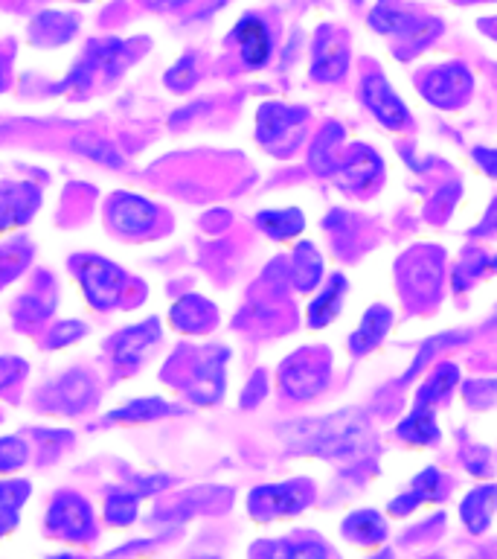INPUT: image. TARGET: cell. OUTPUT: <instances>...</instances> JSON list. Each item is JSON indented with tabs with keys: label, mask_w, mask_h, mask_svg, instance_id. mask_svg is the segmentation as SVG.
Wrapping results in <instances>:
<instances>
[{
	"label": "cell",
	"mask_w": 497,
	"mask_h": 559,
	"mask_svg": "<svg viewBox=\"0 0 497 559\" xmlns=\"http://www.w3.org/2000/svg\"><path fill=\"white\" fill-rule=\"evenodd\" d=\"M343 140V126L338 123H329L323 132L317 134L314 146L309 152V164L317 175H332L338 172V164H335V146Z\"/></svg>",
	"instance_id": "22"
},
{
	"label": "cell",
	"mask_w": 497,
	"mask_h": 559,
	"mask_svg": "<svg viewBox=\"0 0 497 559\" xmlns=\"http://www.w3.org/2000/svg\"><path fill=\"white\" fill-rule=\"evenodd\" d=\"M94 394V385H91V379L85 376V373H70V376H64L62 382L53 388V396H56V405L62 408V411H79L88 399Z\"/></svg>",
	"instance_id": "25"
},
{
	"label": "cell",
	"mask_w": 497,
	"mask_h": 559,
	"mask_svg": "<svg viewBox=\"0 0 497 559\" xmlns=\"http://www.w3.org/2000/svg\"><path fill=\"white\" fill-rule=\"evenodd\" d=\"M439 472L436 469H425L416 481H413V490L402 498H396L393 504H390V510L396 513V516H404V513H410L416 504H422V501H428V498H439Z\"/></svg>",
	"instance_id": "29"
},
{
	"label": "cell",
	"mask_w": 497,
	"mask_h": 559,
	"mask_svg": "<svg viewBox=\"0 0 497 559\" xmlns=\"http://www.w3.org/2000/svg\"><path fill=\"white\" fill-rule=\"evenodd\" d=\"M390 324H393V312H390L387 306H373V309H367V315H364L358 332L349 338L352 353H370L375 344L387 335Z\"/></svg>",
	"instance_id": "18"
},
{
	"label": "cell",
	"mask_w": 497,
	"mask_h": 559,
	"mask_svg": "<svg viewBox=\"0 0 497 559\" xmlns=\"http://www.w3.org/2000/svg\"><path fill=\"white\" fill-rule=\"evenodd\" d=\"M79 283L85 289V297L96 309H111V306H117V300L123 295L125 274L102 257H88L79 265Z\"/></svg>",
	"instance_id": "3"
},
{
	"label": "cell",
	"mask_w": 497,
	"mask_h": 559,
	"mask_svg": "<svg viewBox=\"0 0 497 559\" xmlns=\"http://www.w3.org/2000/svg\"><path fill=\"white\" fill-rule=\"evenodd\" d=\"M474 88V79L463 65H442L431 70L422 82L425 97L431 99L439 108H451L460 99L468 97V91Z\"/></svg>",
	"instance_id": "8"
},
{
	"label": "cell",
	"mask_w": 497,
	"mask_h": 559,
	"mask_svg": "<svg viewBox=\"0 0 497 559\" xmlns=\"http://www.w3.org/2000/svg\"><path fill=\"white\" fill-rule=\"evenodd\" d=\"M172 411H175V408H172L169 402H163V399H157V396H143V399H134V402L123 405L120 411L108 414V420H125V423H149V420L166 417V414H172Z\"/></svg>",
	"instance_id": "28"
},
{
	"label": "cell",
	"mask_w": 497,
	"mask_h": 559,
	"mask_svg": "<svg viewBox=\"0 0 497 559\" xmlns=\"http://www.w3.org/2000/svg\"><path fill=\"white\" fill-rule=\"evenodd\" d=\"M282 440L294 452H311L323 458H341L349 452H358L361 443L367 440V420L361 411L346 408L332 417L320 420H300L280 426Z\"/></svg>",
	"instance_id": "1"
},
{
	"label": "cell",
	"mask_w": 497,
	"mask_h": 559,
	"mask_svg": "<svg viewBox=\"0 0 497 559\" xmlns=\"http://www.w3.org/2000/svg\"><path fill=\"white\" fill-rule=\"evenodd\" d=\"M361 99H364V105L373 111L387 129H402L404 123H407V117H410L407 105L390 88V82L381 73H367L364 76V82H361Z\"/></svg>",
	"instance_id": "7"
},
{
	"label": "cell",
	"mask_w": 497,
	"mask_h": 559,
	"mask_svg": "<svg viewBox=\"0 0 497 559\" xmlns=\"http://www.w3.org/2000/svg\"><path fill=\"white\" fill-rule=\"evenodd\" d=\"M442 277V260L439 257H413L407 260V283L413 289H419V295H428V280L439 286Z\"/></svg>",
	"instance_id": "32"
},
{
	"label": "cell",
	"mask_w": 497,
	"mask_h": 559,
	"mask_svg": "<svg viewBox=\"0 0 497 559\" xmlns=\"http://www.w3.org/2000/svg\"><path fill=\"white\" fill-rule=\"evenodd\" d=\"M306 117H309L306 108H288L282 102H268L259 108V123H256L259 140L274 146L277 140H285L297 132L306 123Z\"/></svg>",
	"instance_id": "11"
},
{
	"label": "cell",
	"mask_w": 497,
	"mask_h": 559,
	"mask_svg": "<svg viewBox=\"0 0 497 559\" xmlns=\"http://www.w3.org/2000/svg\"><path fill=\"white\" fill-rule=\"evenodd\" d=\"M224 364H227V350L224 347H210L201 362L195 367L192 385H189V396L201 405L216 402L218 396L224 394Z\"/></svg>",
	"instance_id": "9"
},
{
	"label": "cell",
	"mask_w": 497,
	"mask_h": 559,
	"mask_svg": "<svg viewBox=\"0 0 497 559\" xmlns=\"http://www.w3.org/2000/svg\"><path fill=\"white\" fill-rule=\"evenodd\" d=\"M346 292V280H343V274H335L332 280H329V286L320 292V295L314 297L309 303V324L314 329H323L335 315H338V309H341V297Z\"/></svg>",
	"instance_id": "21"
},
{
	"label": "cell",
	"mask_w": 497,
	"mask_h": 559,
	"mask_svg": "<svg viewBox=\"0 0 497 559\" xmlns=\"http://www.w3.org/2000/svg\"><path fill=\"white\" fill-rule=\"evenodd\" d=\"M82 335H85V327L79 321H67V324L53 327V332H50V347H62V344H70V341L82 338Z\"/></svg>",
	"instance_id": "39"
},
{
	"label": "cell",
	"mask_w": 497,
	"mask_h": 559,
	"mask_svg": "<svg viewBox=\"0 0 497 559\" xmlns=\"http://www.w3.org/2000/svg\"><path fill=\"white\" fill-rule=\"evenodd\" d=\"M343 533L361 545H375L384 539L387 527H384V519L375 513V510H361V513H352L346 522H343Z\"/></svg>",
	"instance_id": "27"
},
{
	"label": "cell",
	"mask_w": 497,
	"mask_h": 559,
	"mask_svg": "<svg viewBox=\"0 0 497 559\" xmlns=\"http://www.w3.org/2000/svg\"><path fill=\"white\" fill-rule=\"evenodd\" d=\"M47 527L53 533H59L62 539H88L94 530V516H91V504L79 495L67 493L59 495L50 507Z\"/></svg>",
	"instance_id": "6"
},
{
	"label": "cell",
	"mask_w": 497,
	"mask_h": 559,
	"mask_svg": "<svg viewBox=\"0 0 497 559\" xmlns=\"http://www.w3.org/2000/svg\"><path fill=\"white\" fill-rule=\"evenodd\" d=\"M326 379H329V367L309 350L291 356L282 367V388L294 399H309V396L320 394Z\"/></svg>",
	"instance_id": "4"
},
{
	"label": "cell",
	"mask_w": 497,
	"mask_h": 559,
	"mask_svg": "<svg viewBox=\"0 0 497 559\" xmlns=\"http://www.w3.org/2000/svg\"><path fill=\"white\" fill-rule=\"evenodd\" d=\"M50 559H70V557H50Z\"/></svg>",
	"instance_id": "47"
},
{
	"label": "cell",
	"mask_w": 497,
	"mask_h": 559,
	"mask_svg": "<svg viewBox=\"0 0 497 559\" xmlns=\"http://www.w3.org/2000/svg\"><path fill=\"white\" fill-rule=\"evenodd\" d=\"M24 373V362L12 359V356H0V391L9 388L18 376Z\"/></svg>",
	"instance_id": "40"
},
{
	"label": "cell",
	"mask_w": 497,
	"mask_h": 559,
	"mask_svg": "<svg viewBox=\"0 0 497 559\" xmlns=\"http://www.w3.org/2000/svg\"><path fill=\"white\" fill-rule=\"evenodd\" d=\"M233 38L239 41L242 50V62L248 67H262L271 62V33L268 27L256 18V15H245L236 27H233Z\"/></svg>",
	"instance_id": "14"
},
{
	"label": "cell",
	"mask_w": 497,
	"mask_h": 559,
	"mask_svg": "<svg viewBox=\"0 0 497 559\" xmlns=\"http://www.w3.org/2000/svg\"><path fill=\"white\" fill-rule=\"evenodd\" d=\"M256 222L271 239H291V236L303 231V225H306L303 213L294 210V207L291 210H265V213H259Z\"/></svg>",
	"instance_id": "26"
},
{
	"label": "cell",
	"mask_w": 497,
	"mask_h": 559,
	"mask_svg": "<svg viewBox=\"0 0 497 559\" xmlns=\"http://www.w3.org/2000/svg\"><path fill=\"white\" fill-rule=\"evenodd\" d=\"M399 437L416 446H428L439 440V428L434 420V405H416L413 414L399 426Z\"/></svg>",
	"instance_id": "23"
},
{
	"label": "cell",
	"mask_w": 497,
	"mask_h": 559,
	"mask_svg": "<svg viewBox=\"0 0 497 559\" xmlns=\"http://www.w3.org/2000/svg\"><path fill=\"white\" fill-rule=\"evenodd\" d=\"M311 501V493L306 484H280V487H259L250 493V513L259 519L271 516H294Z\"/></svg>",
	"instance_id": "5"
},
{
	"label": "cell",
	"mask_w": 497,
	"mask_h": 559,
	"mask_svg": "<svg viewBox=\"0 0 497 559\" xmlns=\"http://www.w3.org/2000/svg\"><path fill=\"white\" fill-rule=\"evenodd\" d=\"M6 88V62H3V56H0V91Z\"/></svg>",
	"instance_id": "43"
},
{
	"label": "cell",
	"mask_w": 497,
	"mask_h": 559,
	"mask_svg": "<svg viewBox=\"0 0 497 559\" xmlns=\"http://www.w3.org/2000/svg\"><path fill=\"white\" fill-rule=\"evenodd\" d=\"M137 510H140L137 493H114L105 504V513H108L111 525H131L137 519Z\"/></svg>",
	"instance_id": "33"
},
{
	"label": "cell",
	"mask_w": 497,
	"mask_h": 559,
	"mask_svg": "<svg viewBox=\"0 0 497 559\" xmlns=\"http://www.w3.org/2000/svg\"><path fill=\"white\" fill-rule=\"evenodd\" d=\"M213 321H216V309L204 297L187 295L172 306V324L181 332H204Z\"/></svg>",
	"instance_id": "17"
},
{
	"label": "cell",
	"mask_w": 497,
	"mask_h": 559,
	"mask_svg": "<svg viewBox=\"0 0 497 559\" xmlns=\"http://www.w3.org/2000/svg\"><path fill=\"white\" fill-rule=\"evenodd\" d=\"M274 559H326V548L320 542H285L277 545Z\"/></svg>",
	"instance_id": "37"
},
{
	"label": "cell",
	"mask_w": 497,
	"mask_h": 559,
	"mask_svg": "<svg viewBox=\"0 0 497 559\" xmlns=\"http://www.w3.org/2000/svg\"><path fill=\"white\" fill-rule=\"evenodd\" d=\"M346 65H349V50L335 41V33L329 27H323L317 33V41H314V62H311V76L317 82H335L346 73Z\"/></svg>",
	"instance_id": "12"
},
{
	"label": "cell",
	"mask_w": 497,
	"mask_h": 559,
	"mask_svg": "<svg viewBox=\"0 0 497 559\" xmlns=\"http://www.w3.org/2000/svg\"><path fill=\"white\" fill-rule=\"evenodd\" d=\"M192 82H195V59H192V56H184L178 65L166 73V85H169V88L187 91Z\"/></svg>",
	"instance_id": "38"
},
{
	"label": "cell",
	"mask_w": 497,
	"mask_h": 559,
	"mask_svg": "<svg viewBox=\"0 0 497 559\" xmlns=\"http://www.w3.org/2000/svg\"><path fill=\"white\" fill-rule=\"evenodd\" d=\"M355 3H361V0H355Z\"/></svg>",
	"instance_id": "48"
},
{
	"label": "cell",
	"mask_w": 497,
	"mask_h": 559,
	"mask_svg": "<svg viewBox=\"0 0 497 559\" xmlns=\"http://www.w3.org/2000/svg\"><path fill=\"white\" fill-rule=\"evenodd\" d=\"M38 201L41 193L32 184H6L0 190V231L30 222L32 213L38 210Z\"/></svg>",
	"instance_id": "13"
},
{
	"label": "cell",
	"mask_w": 497,
	"mask_h": 559,
	"mask_svg": "<svg viewBox=\"0 0 497 559\" xmlns=\"http://www.w3.org/2000/svg\"><path fill=\"white\" fill-rule=\"evenodd\" d=\"M343 187L355 190V187H367L381 175V158L375 155L370 146H352L341 169L335 172Z\"/></svg>",
	"instance_id": "16"
},
{
	"label": "cell",
	"mask_w": 497,
	"mask_h": 559,
	"mask_svg": "<svg viewBox=\"0 0 497 559\" xmlns=\"http://www.w3.org/2000/svg\"><path fill=\"white\" fill-rule=\"evenodd\" d=\"M157 6H181V3H187V0H155Z\"/></svg>",
	"instance_id": "44"
},
{
	"label": "cell",
	"mask_w": 497,
	"mask_h": 559,
	"mask_svg": "<svg viewBox=\"0 0 497 559\" xmlns=\"http://www.w3.org/2000/svg\"><path fill=\"white\" fill-rule=\"evenodd\" d=\"M27 495H30L27 484H18V481L0 484V536L18 525V513H21V504L27 501Z\"/></svg>",
	"instance_id": "31"
},
{
	"label": "cell",
	"mask_w": 497,
	"mask_h": 559,
	"mask_svg": "<svg viewBox=\"0 0 497 559\" xmlns=\"http://www.w3.org/2000/svg\"><path fill=\"white\" fill-rule=\"evenodd\" d=\"M73 35H76V18H70L64 12H44L32 24V38L41 47H59L64 41H70Z\"/></svg>",
	"instance_id": "19"
},
{
	"label": "cell",
	"mask_w": 497,
	"mask_h": 559,
	"mask_svg": "<svg viewBox=\"0 0 497 559\" xmlns=\"http://www.w3.org/2000/svg\"><path fill=\"white\" fill-rule=\"evenodd\" d=\"M291 274H294V283L300 292H309L320 283L323 277V260L317 254V248L309 242H300L297 251H294V260H291Z\"/></svg>",
	"instance_id": "24"
},
{
	"label": "cell",
	"mask_w": 497,
	"mask_h": 559,
	"mask_svg": "<svg viewBox=\"0 0 497 559\" xmlns=\"http://www.w3.org/2000/svg\"><path fill=\"white\" fill-rule=\"evenodd\" d=\"M157 338H160V327H157V321H146V324H134V327H125L123 332H117L114 335V341H111V353H114V362L123 364V367H131V364H137L146 353H149V347L155 344Z\"/></svg>",
	"instance_id": "15"
},
{
	"label": "cell",
	"mask_w": 497,
	"mask_h": 559,
	"mask_svg": "<svg viewBox=\"0 0 497 559\" xmlns=\"http://www.w3.org/2000/svg\"><path fill=\"white\" fill-rule=\"evenodd\" d=\"M460 382V370H457V364H439L434 373H431V379L419 388V399H416V405H436L442 396H448L454 391V385Z\"/></svg>",
	"instance_id": "30"
},
{
	"label": "cell",
	"mask_w": 497,
	"mask_h": 559,
	"mask_svg": "<svg viewBox=\"0 0 497 559\" xmlns=\"http://www.w3.org/2000/svg\"><path fill=\"white\" fill-rule=\"evenodd\" d=\"M265 388H268L265 376H262V373H256V376H253V382L248 385V391H245V399H242V402H245L248 408H250V405H256V402H259V399L265 396Z\"/></svg>",
	"instance_id": "41"
},
{
	"label": "cell",
	"mask_w": 497,
	"mask_h": 559,
	"mask_svg": "<svg viewBox=\"0 0 497 559\" xmlns=\"http://www.w3.org/2000/svg\"><path fill=\"white\" fill-rule=\"evenodd\" d=\"M157 222V207L143 196L120 193L111 201V225L120 233L137 236L146 233Z\"/></svg>",
	"instance_id": "10"
},
{
	"label": "cell",
	"mask_w": 497,
	"mask_h": 559,
	"mask_svg": "<svg viewBox=\"0 0 497 559\" xmlns=\"http://www.w3.org/2000/svg\"><path fill=\"white\" fill-rule=\"evenodd\" d=\"M486 268H497V257L495 260H486L483 254H477V257H471V260H466L463 265H457V271H454V289L463 292L468 283H471L474 277H480Z\"/></svg>",
	"instance_id": "36"
},
{
	"label": "cell",
	"mask_w": 497,
	"mask_h": 559,
	"mask_svg": "<svg viewBox=\"0 0 497 559\" xmlns=\"http://www.w3.org/2000/svg\"><path fill=\"white\" fill-rule=\"evenodd\" d=\"M370 27L381 35H402L410 50H422L434 35H439V21L416 18L413 12L402 9L396 0H381L370 12Z\"/></svg>",
	"instance_id": "2"
},
{
	"label": "cell",
	"mask_w": 497,
	"mask_h": 559,
	"mask_svg": "<svg viewBox=\"0 0 497 559\" xmlns=\"http://www.w3.org/2000/svg\"><path fill=\"white\" fill-rule=\"evenodd\" d=\"M474 158L477 164L483 166L489 175H497V152L495 149H474Z\"/></svg>",
	"instance_id": "42"
},
{
	"label": "cell",
	"mask_w": 497,
	"mask_h": 559,
	"mask_svg": "<svg viewBox=\"0 0 497 559\" xmlns=\"http://www.w3.org/2000/svg\"><path fill=\"white\" fill-rule=\"evenodd\" d=\"M76 152H82L85 158H91V161H99V164L105 166H120L123 164V155L108 143V140H91V137H79L76 143Z\"/></svg>",
	"instance_id": "34"
},
{
	"label": "cell",
	"mask_w": 497,
	"mask_h": 559,
	"mask_svg": "<svg viewBox=\"0 0 497 559\" xmlns=\"http://www.w3.org/2000/svg\"><path fill=\"white\" fill-rule=\"evenodd\" d=\"M495 24H497V21H495ZM483 30H486V33L492 35V38H497V27H492L489 21H483Z\"/></svg>",
	"instance_id": "45"
},
{
	"label": "cell",
	"mask_w": 497,
	"mask_h": 559,
	"mask_svg": "<svg viewBox=\"0 0 497 559\" xmlns=\"http://www.w3.org/2000/svg\"><path fill=\"white\" fill-rule=\"evenodd\" d=\"M373 559H390V554H378V557H373Z\"/></svg>",
	"instance_id": "46"
},
{
	"label": "cell",
	"mask_w": 497,
	"mask_h": 559,
	"mask_svg": "<svg viewBox=\"0 0 497 559\" xmlns=\"http://www.w3.org/2000/svg\"><path fill=\"white\" fill-rule=\"evenodd\" d=\"M495 507L497 487H477L474 493H468L466 501H463V522L468 525V530L483 533L489 527V522H492Z\"/></svg>",
	"instance_id": "20"
},
{
	"label": "cell",
	"mask_w": 497,
	"mask_h": 559,
	"mask_svg": "<svg viewBox=\"0 0 497 559\" xmlns=\"http://www.w3.org/2000/svg\"><path fill=\"white\" fill-rule=\"evenodd\" d=\"M27 461V446L18 437H0V472H15Z\"/></svg>",
	"instance_id": "35"
}]
</instances>
